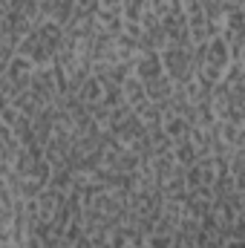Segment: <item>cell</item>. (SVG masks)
<instances>
[{"instance_id": "cell-1", "label": "cell", "mask_w": 245, "mask_h": 248, "mask_svg": "<svg viewBox=\"0 0 245 248\" xmlns=\"http://www.w3.org/2000/svg\"><path fill=\"white\" fill-rule=\"evenodd\" d=\"M193 49L196 46H168L162 52L165 72L176 81V87L184 84L187 78H193Z\"/></svg>"}, {"instance_id": "cell-14", "label": "cell", "mask_w": 245, "mask_h": 248, "mask_svg": "<svg viewBox=\"0 0 245 248\" xmlns=\"http://www.w3.org/2000/svg\"><path fill=\"white\" fill-rule=\"evenodd\" d=\"M225 248H245V240H228Z\"/></svg>"}, {"instance_id": "cell-13", "label": "cell", "mask_w": 245, "mask_h": 248, "mask_svg": "<svg viewBox=\"0 0 245 248\" xmlns=\"http://www.w3.org/2000/svg\"><path fill=\"white\" fill-rule=\"evenodd\" d=\"M72 248H95V246H92V237L87 234V237H81V240H78V243H75Z\"/></svg>"}, {"instance_id": "cell-15", "label": "cell", "mask_w": 245, "mask_h": 248, "mask_svg": "<svg viewBox=\"0 0 245 248\" xmlns=\"http://www.w3.org/2000/svg\"><path fill=\"white\" fill-rule=\"evenodd\" d=\"M231 6H237V9H245V0H228Z\"/></svg>"}, {"instance_id": "cell-6", "label": "cell", "mask_w": 245, "mask_h": 248, "mask_svg": "<svg viewBox=\"0 0 245 248\" xmlns=\"http://www.w3.org/2000/svg\"><path fill=\"white\" fill-rule=\"evenodd\" d=\"M78 98L92 110L95 104H101V101H104V81H101L98 75H90V78L84 81V87L78 90Z\"/></svg>"}, {"instance_id": "cell-7", "label": "cell", "mask_w": 245, "mask_h": 248, "mask_svg": "<svg viewBox=\"0 0 245 248\" xmlns=\"http://www.w3.org/2000/svg\"><path fill=\"white\" fill-rule=\"evenodd\" d=\"M190 127H193V124L187 122L184 116H176V113H168V116H165V122H162V130L170 136V141H173V144L190 136Z\"/></svg>"}, {"instance_id": "cell-11", "label": "cell", "mask_w": 245, "mask_h": 248, "mask_svg": "<svg viewBox=\"0 0 245 248\" xmlns=\"http://www.w3.org/2000/svg\"><path fill=\"white\" fill-rule=\"evenodd\" d=\"M231 240H245V217H237L231 222Z\"/></svg>"}, {"instance_id": "cell-2", "label": "cell", "mask_w": 245, "mask_h": 248, "mask_svg": "<svg viewBox=\"0 0 245 248\" xmlns=\"http://www.w3.org/2000/svg\"><path fill=\"white\" fill-rule=\"evenodd\" d=\"M17 52H20V55H26L29 61L38 66V69H41V66H52L55 58H58V52H55V49H52V46L38 35V29H35V32H29V35L20 41Z\"/></svg>"}, {"instance_id": "cell-9", "label": "cell", "mask_w": 245, "mask_h": 248, "mask_svg": "<svg viewBox=\"0 0 245 248\" xmlns=\"http://www.w3.org/2000/svg\"><path fill=\"white\" fill-rule=\"evenodd\" d=\"M147 9H150V0H124L122 15L127 23H141V17H144Z\"/></svg>"}, {"instance_id": "cell-3", "label": "cell", "mask_w": 245, "mask_h": 248, "mask_svg": "<svg viewBox=\"0 0 245 248\" xmlns=\"http://www.w3.org/2000/svg\"><path fill=\"white\" fill-rule=\"evenodd\" d=\"M110 133H113L122 144H127V147H130V144H136V141L147 133V124L138 119V113H133V116H127L124 122H119L116 127H110Z\"/></svg>"}, {"instance_id": "cell-8", "label": "cell", "mask_w": 245, "mask_h": 248, "mask_svg": "<svg viewBox=\"0 0 245 248\" xmlns=\"http://www.w3.org/2000/svg\"><path fill=\"white\" fill-rule=\"evenodd\" d=\"M173 159H176V165L190 168V165H196V162L202 159V150H199L190 139H182V141L173 144Z\"/></svg>"}, {"instance_id": "cell-10", "label": "cell", "mask_w": 245, "mask_h": 248, "mask_svg": "<svg viewBox=\"0 0 245 248\" xmlns=\"http://www.w3.org/2000/svg\"><path fill=\"white\" fill-rule=\"evenodd\" d=\"M147 246L150 248H173V234H150Z\"/></svg>"}, {"instance_id": "cell-4", "label": "cell", "mask_w": 245, "mask_h": 248, "mask_svg": "<svg viewBox=\"0 0 245 248\" xmlns=\"http://www.w3.org/2000/svg\"><path fill=\"white\" fill-rule=\"evenodd\" d=\"M133 69H136V78H141V81H153V78L165 75L162 52H141L133 63Z\"/></svg>"}, {"instance_id": "cell-12", "label": "cell", "mask_w": 245, "mask_h": 248, "mask_svg": "<svg viewBox=\"0 0 245 248\" xmlns=\"http://www.w3.org/2000/svg\"><path fill=\"white\" fill-rule=\"evenodd\" d=\"M101 3V9H113V12H122L124 0H98Z\"/></svg>"}, {"instance_id": "cell-5", "label": "cell", "mask_w": 245, "mask_h": 248, "mask_svg": "<svg viewBox=\"0 0 245 248\" xmlns=\"http://www.w3.org/2000/svg\"><path fill=\"white\" fill-rule=\"evenodd\" d=\"M124 101L133 107V110H138V107H144L147 101H150V95H147V84L141 81V78H136V72L127 78V84H124Z\"/></svg>"}]
</instances>
